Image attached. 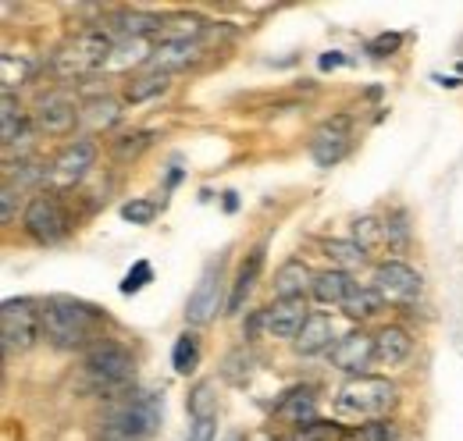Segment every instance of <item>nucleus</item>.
Wrapping results in <instances>:
<instances>
[{
    "instance_id": "12",
    "label": "nucleus",
    "mask_w": 463,
    "mask_h": 441,
    "mask_svg": "<svg viewBox=\"0 0 463 441\" xmlns=\"http://www.w3.org/2000/svg\"><path fill=\"white\" fill-rule=\"evenodd\" d=\"M374 360V338L367 331H349L343 334L335 345H332V367L353 374V378H364L367 363Z\"/></svg>"
},
{
    "instance_id": "5",
    "label": "nucleus",
    "mask_w": 463,
    "mask_h": 441,
    "mask_svg": "<svg viewBox=\"0 0 463 441\" xmlns=\"http://www.w3.org/2000/svg\"><path fill=\"white\" fill-rule=\"evenodd\" d=\"M82 367H86V374H90L97 385L121 388V385H128L132 374H136V356L128 352V345H121L115 338H100V342H93V345L86 349Z\"/></svg>"
},
{
    "instance_id": "31",
    "label": "nucleus",
    "mask_w": 463,
    "mask_h": 441,
    "mask_svg": "<svg viewBox=\"0 0 463 441\" xmlns=\"http://www.w3.org/2000/svg\"><path fill=\"white\" fill-rule=\"evenodd\" d=\"M189 417H218V395H214V381H200L189 391Z\"/></svg>"
},
{
    "instance_id": "44",
    "label": "nucleus",
    "mask_w": 463,
    "mask_h": 441,
    "mask_svg": "<svg viewBox=\"0 0 463 441\" xmlns=\"http://www.w3.org/2000/svg\"><path fill=\"white\" fill-rule=\"evenodd\" d=\"M178 178H182V171L172 167V171H168V189H175V182H178Z\"/></svg>"
},
{
    "instance_id": "46",
    "label": "nucleus",
    "mask_w": 463,
    "mask_h": 441,
    "mask_svg": "<svg viewBox=\"0 0 463 441\" xmlns=\"http://www.w3.org/2000/svg\"><path fill=\"white\" fill-rule=\"evenodd\" d=\"M229 441H246V438H242V435H235V438H229Z\"/></svg>"
},
{
    "instance_id": "18",
    "label": "nucleus",
    "mask_w": 463,
    "mask_h": 441,
    "mask_svg": "<svg viewBox=\"0 0 463 441\" xmlns=\"http://www.w3.org/2000/svg\"><path fill=\"white\" fill-rule=\"evenodd\" d=\"M353 288H356V281L346 275V271H325V275H314V285H310V296H314V303H321V306H343L349 296H353Z\"/></svg>"
},
{
    "instance_id": "4",
    "label": "nucleus",
    "mask_w": 463,
    "mask_h": 441,
    "mask_svg": "<svg viewBox=\"0 0 463 441\" xmlns=\"http://www.w3.org/2000/svg\"><path fill=\"white\" fill-rule=\"evenodd\" d=\"M115 54V36L104 33V29H86L79 33L75 40H68L54 54V68L58 75L71 79V75H90L97 68H104Z\"/></svg>"
},
{
    "instance_id": "22",
    "label": "nucleus",
    "mask_w": 463,
    "mask_h": 441,
    "mask_svg": "<svg viewBox=\"0 0 463 441\" xmlns=\"http://www.w3.org/2000/svg\"><path fill=\"white\" fill-rule=\"evenodd\" d=\"M115 25H118V36H121V40L139 43L143 36H161L165 18H157V14H150V11H121V14L115 18Z\"/></svg>"
},
{
    "instance_id": "36",
    "label": "nucleus",
    "mask_w": 463,
    "mask_h": 441,
    "mask_svg": "<svg viewBox=\"0 0 463 441\" xmlns=\"http://www.w3.org/2000/svg\"><path fill=\"white\" fill-rule=\"evenodd\" d=\"M154 139V132H136V136H121L115 139V157L118 161H128V157H139V150H146Z\"/></svg>"
},
{
    "instance_id": "39",
    "label": "nucleus",
    "mask_w": 463,
    "mask_h": 441,
    "mask_svg": "<svg viewBox=\"0 0 463 441\" xmlns=\"http://www.w3.org/2000/svg\"><path fill=\"white\" fill-rule=\"evenodd\" d=\"M214 420H218V417H193L185 441H214V435H218V424H214Z\"/></svg>"
},
{
    "instance_id": "9",
    "label": "nucleus",
    "mask_w": 463,
    "mask_h": 441,
    "mask_svg": "<svg viewBox=\"0 0 463 441\" xmlns=\"http://www.w3.org/2000/svg\"><path fill=\"white\" fill-rule=\"evenodd\" d=\"M218 310H222V260L207 264V271L200 275L189 303H185V321L193 328H200V324H211L218 317Z\"/></svg>"
},
{
    "instance_id": "30",
    "label": "nucleus",
    "mask_w": 463,
    "mask_h": 441,
    "mask_svg": "<svg viewBox=\"0 0 463 441\" xmlns=\"http://www.w3.org/2000/svg\"><path fill=\"white\" fill-rule=\"evenodd\" d=\"M25 132V121L18 114V104H14V93H4V154L14 150V143L22 139Z\"/></svg>"
},
{
    "instance_id": "6",
    "label": "nucleus",
    "mask_w": 463,
    "mask_h": 441,
    "mask_svg": "<svg viewBox=\"0 0 463 441\" xmlns=\"http://www.w3.org/2000/svg\"><path fill=\"white\" fill-rule=\"evenodd\" d=\"M0 331H4V352H25L43 334V306L33 299H7L0 306Z\"/></svg>"
},
{
    "instance_id": "16",
    "label": "nucleus",
    "mask_w": 463,
    "mask_h": 441,
    "mask_svg": "<svg viewBox=\"0 0 463 441\" xmlns=\"http://www.w3.org/2000/svg\"><path fill=\"white\" fill-rule=\"evenodd\" d=\"M310 285H314L310 267H307L299 257H292V260H286V264L275 271V303L303 299V296L310 292Z\"/></svg>"
},
{
    "instance_id": "33",
    "label": "nucleus",
    "mask_w": 463,
    "mask_h": 441,
    "mask_svg": "<svg viewBox=\"0 0 463 441\" xmlns=\"http://www.w3.org/2000/svg\"><path fill=\"white\" fill-rule=\"evenodd\" d=\"M396 427L389 420H374V424H360V427H346L343 441H392Z\"/></svg>"
},
{
    "instance_id": "25",
    "label": "nucleus",
    "mask_w": 463,
    "mask_h": 441,
    "mask_svg": "<svg viewBox=\"0 0 463 441\" xmlns=\"http://www.w3.org/2000/svg\"><path fill=\"white\" fill-rule=\"evenodd\" d=\"M172 367H175V374H182V378L200 367V338H196L193 331H182V334L175 338Z\"/></svg>"
},
{
    "instance_id": "42",
    "label": "nucleus",
    "mask_w": 463,
    "mask_h": 441,
    "mask_svg": "<svg viewBox=\"0 0 463 441\" xmlns=\"http://www.w3.org/2000/svg\"><path fill=\"white\" fill-rule=\"evenodd\" d=\"M435 82H439V86H449V89H457V86H463V82L457 79V75H435Z\"/></svg>"
},
{
    "instance_id": "19",
    "label": "nucleus",
    "mask_w": 463,
    "mask_h": 441,
    "mask_svg": "<svg viewBox=\"0 0 463 441\" xmlns=\"http://www.w3.org/2000/svg\"><path fill=\"white\" fill-rule=\"evenodd\" d=\"M275 417H282L292 427H307L317 420V395L310 388H292L289 395L275 406Z\"/></svg>"
},
{
    "instance_id": "3",
    "label": "nucleus",
    "mask_w": 463,
    "mask_h": 441,
    "mask_svg": "<svg viewBox=\"0 0 463 441\" xmlns=\"http://www.w3.org/2000/svg\"><path fill=\"white\" fill-rule=\"evenodd\" d=\"M161 417H165V395L139 391L108 413V435L118 441H146L157 435Z\"/></svg>"
},
{
    "instance_id": "8",
    "label": "nucleus",
    "mask_w": 463,
    "mask_h": 441,
    "mask_svg": "<svg viewBox=\"0 0 463 441\" xmlns=\"http://www.w3.org/2000/svg\"><path fill=\"white\" fill-rule=\"evenodd\" d=\"M371 288L385 303H413L420 296V288H424V277H420V271H413L410 264H403V260H382L374 267Z\"/></svg>"
},
{
    "instance_id": "40",
    "label": "nucleus",
    "mask_w": 463,
    "mask_h": 441,
    "mask_svg": "<svg viewBox=\"0 0 463 441\" xmlns=\"http://www.w3.org/2000/svg\"><path fill=\"white\" fill-rule=\"evenodd\" d=\"M14 196H18V192H14V185H11V182H4V214H0L4 224H14Z\"/></svg>"
},
{
    "instance_id": "13",
    "label": "nucleus",
    "mask_w": 463,
    "mask_h": 441,
    "mask_svg": "<svg viewBox=\"0 0 463 441\" xmlns=\"http://www.w3.org/2000/svg\"><path fill=\"white\" fill-rule=\"evenodd\" d=\"M79 110L64 93H51V97H43L36 110H33V121H36V128L40 132H47V136H64V132H71L75 128V121H79Z\"/></svg>"
},
{
    "instance_id": "21",
    "label": "nucleus",
    "mask_w": 463,
    "mask_h": 441,
    "mask_svg": "<svg viewBox=\"0 0 463 441\" xmlns=\"http://www.w3.org/2000/svg\"><path fill=\"white\" fill-rule=\"evenodd\" d=\"M260 267H264V246H257V249L242 260V267H239V275H235V285H232L229 303H225V314H239V310L246 306V299H250V292H253V285H257V277H260Z\"/></svg>"
},
{
    "instance_id": "17",
    "label": "nucleus",
    "mask_w": 463,
    "mask_h": 441,
    "mask_svg": "<svg viewBox=\"0 0 463 441\" xmlns=\"http://www.w3.org/2000/svg\"><path fill=\"white\" fill-rule=\"evenodd\" d=\"M410 352H413V338L400 324H385V328L374 334V360L378 363L400 367L403 360H410Z\"/></svg>"
},
{
    "instance_id": "23",
    "label": "nucleus",
    "mask_w": 463,
    "mask_h": 441,
    "mask_svg": "<svg viewBox=\"0 0 463 441\" xmlns=\"http://www.w3.org/2000/svg\"><path fill=\"white\" fill-rule=\"evenodd\" d=\"M321 249H325V257L335 264V271H346V275L367 264V249L356 246L353 239H328Z\"/></svg>"
},
{
    "instance_id": "37",
    "label": "nucleus",
    "mask_w": 463,
    "mask_h": 441,
    "mask_svg": "<svg viewBox=\"0 0 463 441\" xmlns=\"http://www.w3.org/2000/svg\"><path fill=\"white\" fill-rule=\"evenodd\" d=\"M121 218L128 220V224H150V220L157 218V203H150V200H128L121 207Z\"/></svg>"
},
{
    "instance_id": "28",
    "label": "nucleus",
    "mask_w": 463,
    "mask_h": 441,
    "mask_svg": "<svg viewBox=\"0 0 463 441\" xmlns=\"http://www.w3.org/2000/svg\"><path fill=\"white\" fill-rule=\"evenodd\" d=\"M168 79H172V75H165V71H146L143 79H136V82L125 89V100H128V104H143V100L165 93V89H168Z\"/></svg>"
},
{
    "instance_id": "20",
    "label": "nucleus",
    "mask_w": 463,
    "mask_h": 441,
    "mask_svg": "<svg viewBox=\"0 0 463 441\" xmlns=\"http://www.w3.org/2000/svg\"><path fill=\"white\" fill-rule=\"evenodd\" d=\"M196 57H200V43H157L146 57V71L172 75L178 68H189Z\"/></svg>"
},
{
    "instance_id": "38",
    "label": "nucleus",
    "mask_w": 463,
    "mask_h": 441,
    "mask_svg": "<svg viewBox=\"0 0 463 441\" xmlns=\"http://www.w3.org/2000/svg\"><path fill=\"white\" fill-rule=\"evenodd\" d=\"M403 47V33H382L367 43V54L371 57H392L396 51Z\"/></svg>"
},
{
    "instance_id": "45",
    "label": "nucleus",
    "mask_w": 463,
    "mask_h": 441,
    "mask_svg": "<svg viewBox=\"0 0 463 441\" xmlns=\"http://www.w3.org/2000/svg\"><path fill=\"white\" fill-rule=\"evenodd\" d=\"M257 441H279V438H275V435H260Z\"/></svg>"
},
{
    "instance_id": "11",
    "label": "nucleus",
    "mask_w": 463,
    "mask_h": 441,
    "mask_svg": "<svg viewBox=\"0 0 463 441\" xmlns=\"http://www.w3.org/2000/svg\"><path fill=\"white\" fill-rule=\"evenodd\" d=\"M349 154V117H328L325 125H317V132L310 136V157L317 167H335Z\"/></svg>"
},
{
    "instance_id": "7",
    "label": "nucleus",
    "mask_w": 463,
    "mask_h": 441,
    "mask_svg": "<svg viewBox=\"0 0 463 441\" xmlns=\"http://www.w3.org/2000/svg\"><path fill=\"white\" fill-rule=\"evenodd\" d=\"M22 228L29 231V239H36L40 246H54L68 235V214H64V203L58 200V192H36L22 214Z\"/></svg>"
},
{
    "instance_id": "32",
    "label": "nucleus",
    "mask_w": 463,
    "mask_h": 441,
    "mask_svg": "<svg viewBox=\"0 0 463 441\" xmlns=\"http://www.w3.org/2000/svg\"><path fill=\"white\" fill-rule=\"evenodd\" d=\"M353 242H356V246H364L367 253H371L374 246H382V242H385V228H382V220L371 218V214L356 218L353 220Z\"/></svg>"
},
{
    "instance_id": "27",
    "label": "nucleus",
    "mask_w": 463,
    "mask_h": 441,
    "mask_svg": "<svg viewBox=\"0 0 463 441\" xmlns=\"http://www.w3.org/2000/svg\"><path fill=\"white\" fill-rule=\"evenodd\" d=\"M253 363H257V356H253V349H246V345H239V349H232L229 356H225V367H222V378H225L229 385H246V381H250V374H253Z\"/></svg>"
},
{
    "instance_id": "15",
    "label": "nucleus",
    "mask_w": 463,
    "mask_h": 441,
    "mask_svg": "<svg viewBox=\"0 0 463 441\" xmlns=\"http://www.w3.org/2000/svg\"><path fill=\"white\" fill-rule=\"evenodd\" d=\"M335 342H339V338H335L332 317H325V314H310L307 324H303V331L296 334L292 349H296L299 356H317V352H332Z\"/></svg>"
},
{
    "instance_id": "10",
    "label": "nucleus",
    "mask_w": 463,
    "mask_h": 441,
    "mask_svg": "<svg viewBox=\"0 0 463 441\" xmlns=\"http://www.w3.org/2000/svg\"><path fill=\"white\" fill-rule=\"evenodd\" d=\"M93 161H97V143H93V139H75V143H68L58 157H54V164H51V185H58V189L79 185V182L90 174Z\"/></svg>"
},
{
    "instance_id": "34",
    "label": "nucleus",
    "mask_w": 463,
    "mask_h": 441,
    "mask_svg": "<svg viewBox=\"0 0 463 441\" xmlns=\"http://www.w3.org/2000/svg\"><path fill=\"white\" fill-rule=\"evenodd\" d=\"M382 228H385V246L389 249H406L410 246V224H406L403 211H392L389 218L382 220Z\"/></svg>"
},
{
    "instance_id": "1",
    "label": "nucleus",
    "mask_w": 463,
    "mask_h": 441,
    "mask_svg": "<svg viewBox=\"0 0 463 441\" xmlns=\"http://www.w3.org/2000/svg\"><path fill=\"white\" fill-rule=\"evenodd\" d=\"M400 402V388L392 385L389 378H349L346 385L335 391V420L346 427H360V424H374L382 420L392 406Z\"/></svg>"
},
{
    "instance_id": "2",
    "label": "nucleus",
    "mask_w": 463,
    "mask_h": 441,
    "mask_svg": "<svg viewBox=\"0 0 463 441\" xmlns=\"http://www.w3.org/2000/svg\"><path fill=\"white\" fill-rule=\"evenodd\" d=\"M100 324V310L79 303V299H51L43 303V338L54 349H75L90 338V331Z\"/></svg>"
},
{
    "instance_id": "24",
    "label": "nucleus",
    "mask_w": 463,
    "mask_h": 441,
    "mask_svg": "<svg viewBox=\"0 0 463 441\" xmlns=\"http://www.w3.org/2000/svg\"><path fill=\"white\" fill-rule=\"evenodd\" d=\"M121 108H118L111 97H100V100H90L86 108L79 110V121L90 128V132H104V128H115Z\"/></svg>"
},
{
    "instance_id": "43",
    "label": "nucleus",
    "mask_w": 463,
    "mask_h": 441,
    "mask_svg": "<svg viewBox=\"0 0 463 441\" xmlns=\"http://www.w3.org/2000/svg\"><path fill=\"white\" fill-rule=\"evenodd\" d=\"M239 207V200H235V192H225V211H235Z\"/></svg>"
},
{
    "instance_id": "35",
    "label": "nucleus",
    "mask_w": 463,
    "mask_h": 441,
    "mask_svg": "<svg viewBox=\"0 0 463 441\" xmlns=\"http://www.w3.org/2000/svg\"><path fill=\"white\" fill-rule=\"evenodd\" d=\"M150 281H154V267H150V260H136V264L128 267V275L121 277L118 292H121V296H136V292H143Z\"/></svg>"
},
{
    "instance_id": "26",
    "label": "nucleus",
    "mask_w": 463,
    "mask_h": 441,
    "mask_svg": "<svg viewBox=\"0 0 463 441\" xmlns=\"http://www.w3.org/2000/svg\"><path fill=\"white\" fill-rule=\"evenodd\" d=\"M382 296L374 292V288H353V296H349L346 303H343V310H346V317H353V321H371L378 310H382Z\"/></svg>"
},
{
    "instance_id": "29",
    "label": "nucleus",
    "mask_w": 463,
    "mask_h": 441,
    "mask_svg": "<svg viewBox=\"0 0 463 441\" xmlns=\"http://www.w3.org/2000/svg\"><path fill=\"white\" fill-rule=\"evenodd\" d=\"M343 435H346V424H339V420H314L307 427H296L292 441H343Z\"/></svg>"
},
{
    "instance_id": "14",
    "label": "nucleus",
    "mask_w": 463,
    "mask_h": 441,
    "mask_svg": "<svg viewBox=\"0 0 463 441\" xmlns=\"http://www.w3.org/2000/svg\"><path fill=\"white\" fill-rule=\"evenodd\" d=\"M307 303L292 299V303H271L268 310H260V328L268 331L271 338H289L296 342V334L307 324Z\"/></svg>"
},
{
    "instance_id": "41",
    "label": "nucleus",
    "mask_w": 463,
    "mask_h": 441,
    "mask_svg": "<svg viewBox=\"0 0 463 441\" xmlns=\"http://www.w3.org/2000/svg\"><path fill=\"white\" fill-rule=\"evenodd\" d=\"M343 64H349V57L339 54V51H328V54L317 57V68H321V71H332V68H343Z\"/></svg>"
}]
</instances>
